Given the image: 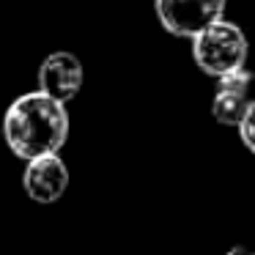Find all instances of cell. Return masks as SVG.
Returning a JSON list of instances; mask_svg holds the SVG:
<instances>
[{
	"label": "cell",
	"instance_id": "obj_1",
	"mask_svg": "<svg viewBox=\"0 0 255 255\" xmlns=\"http://www.w3.org/2000/svg\"><path fill=\"white\" fill-rule=\"evenodd\" d=\"M3 137L19 159L58 154L69 137L66 105L44 96L41 91L22 94L8 105L3 118Z\"/></svg>",
	"mask_w": 255,
	"mask_h": 255
},
{
	"label": "cell",
	"instance_id": "obj_2",
	"mask_svg": "<svg viewBox=\"0 0 255 255\" xmlns=\"http://www.w3.org/2000/svg\"><path fill=\"white\" fill-rule=\"evenodd\" d=\"M192 58L198 69L209 77H228L242 72L247 63V39L242 28L228 19H217L198 36H192Z\"/></svg>",
	"mask_w": 255,
	"mask_h": 255
},
{
	"label": "cell",
	"instance_id": "obj_3",
	"mask_svg": "<svg viewBox=\"0 0 255 255\" xmlns=\"http://www.w3.org/2000/svg\"><path fill=\"white\" fill-rule=\"evenodd\" d=\"M154 6L159 25L178 39H192L225 14V0H154Z\"/></svg>",
	"mask_w": 255,
	"mask_h": 255
},
{
	"label": "cell",
	"instance_id": "obj_4",
	"mask_svg": "<svg viewBox=\"0 0 255 255\" xmlns=\"http://www.w3.org/2000/svg\"><path fill=\"white\" fill-rule=\"evenodd\" d=\"M83 83H85L83 63L72 52H52V55L44 58V63L39 69V91L50 99L61 102V105L72 102L80 94Z\"/></svg>",
	"mask_w": 255,
	"mask_h": 255
},
{
	"label": "cell",
	"instance_id": "obj_5",
	"mask_svg": "<svg viewBox=\"0 0 255 255\" xmlns=\"http://www.w3.org/2000/svg\"><path fill=\"white\" fill-rule=\"evenodd\" d=\"M22 187L30 200L36 203H55L63 198L69 187V167L58 154H44L28 159L22 173Z\"/></svg>",
	"mask_w": 255,
	"mask_h": 255
},
{
	"label": "cell",
	"instance_id": "obj_6",
	"mask_svg": "<svg viewBox=\"0 0 255 255\" xmlns=\"http://www.w3.org/2000/svg\"><path fill=\"white\" fill-rule=\"evenodd\" d=\"M250 85H253V77H250L247 69L233 72L228 77H220L214 102H211V116H214L217 124H222V127H236L253 110L255 99H253V88Z\"/></svg>",
	"mask_w": 255,
	"mask_h": 255
},
{
	"label": "cell",
	"instance_id": "obj_7",
	"mask_svg": "<svg viewBox=\"0 0 255 255\" xmlns=\"http://www.w3.org/2000/svg\"><path fill=\"white\" fill-rule=\"evenodd\" d=\"M233 129H239V137H242L244 148L253 154V151H255V107H253V110H250Z\"/></svg>",
	"mask_w": 255,
	"mask_h": 255
},
{
	"label": "cell",
	"instance_id": "obj_8",
	"mask_svg": "<svg viewBox=\"0 0 255 255\" xmlns=\"http://www.w3.org/2000/svg\"><path fill=\"white\" fill-rule=\"evenodd\" d=\"M225 255H255L253 250H247V247H233V250H228Z\"/></svg>",
	"mask_w": 255,
	"mask_h": 255
}]
</instances>
